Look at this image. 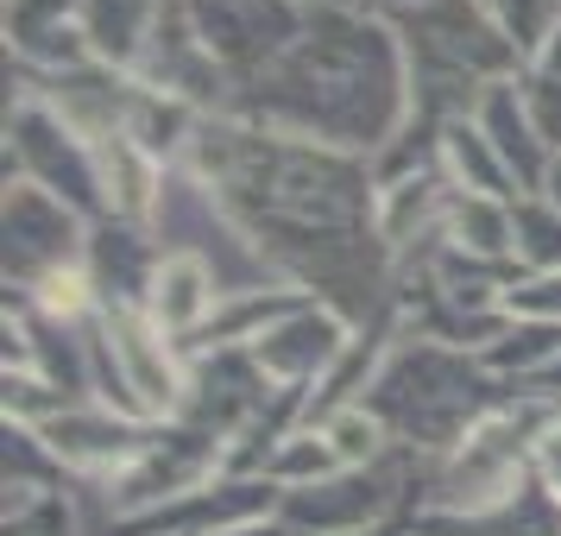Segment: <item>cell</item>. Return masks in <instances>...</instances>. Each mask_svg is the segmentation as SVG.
<instances>
[{
    "instance_id": "obj_1",
    "label": "cell",
    "mask_w": 561,
    "mask_h": 536,
    "mask_svg": "<svg viewBox=\"0 0 561 536\" xmlns=\"http://www.w3.org/2000/svg\"><path fill=\"white\" fill-rule=\"evenodd\" d=\"M228 114L247 127L297 133V139H316V146L373 164L410 121L404 38L359 7L309 13L304 38L259 82H247Z\"/></svg>"
},
{
    "instance_id": "obj_2",
    "label": "cell",
    "mask_w": 561,
    "mask_h": 536,
    "mask_svg": "<svg viewBox=\"0 0 561 536\" xmlns=\"http://www.w3.org/2000/svg\"><path fill=\"white\" fill-rule=\"evenodd\" d=\"M505 398L511 385L492 379L480 354H460V347H442V341H423V334H398L391 360L379 366V379L359 404L385 423L391 448H404L416 460H442Z\"/></svg>"
},
{
    "instance_id": "obj_3",
    "label": "cell",
    "mask_w": 561,
    "mask_h": 536,
    "mask_svg": "<svg viewBox=\"0 0 561 536\" xmlns=\"http://www.w3.org/2000/svg\"><path fill=\"white\" fill-rule=\"evenodd\" d=\"M549 435H556V410L530 404V398H505L492 417H480L467 430V442L455 455L423 460L416 511H473V505H492V499L517 492L524 480H536Z\"/></svg>"
},
{
    "instance_id": "obj_4",
    "label": "cell",
    "mask_w": 561,
    "mask_h": 536,
    "mask_svg": "<svg viewBox=\"0 0 561 536\" xmlns=\"http://www.w3.org/2000/svg\"><path fill=\"white\" fill-rule=\"evenodd\" d=\"M7 178L38 183L45 196L77 208L82 221H102L107 215L95 139L77 133L51 102H38L32 89H13L7 95Z\"/></svg>"
},
{
    "instance_id": "obj_5",
    "label": "cell",
    "mask_w": 561,
    "mask_h": 536,
    "mask_svg": "<svg viewBox=\"0 0 561 536\" xmlns=\"http://www.w3.org/2000/svg\"><path fill=\"white\" fill-rule=\"evenodd\" d=\"M89 228L70 203L45 196L38 183L7 178V196H0V265H7V297H32L45 284L82 272V253H89Z\"/></svg>"
},
{
    "instance_id": "obj_6",
    "label": "cell",
    "mask_w": 561,
    "mask_h": 536,
    "mask_svg": "<svg viewBox=\"0 0 561 536\" xmlns=\"http://www.w3.org/2000/svg\"><path fill=\"white\" fill-rule=\"evenodd\" d=\"M183 20L196 32V45L233 77V89H247L304 38L309 7L297 0H183Z\"/></svg>"
},
{
    "instance_id": "obj_7",
    "label": "cell",
    "mask_w": 561,
    "mask_h": 536,
    "mask_svg": "<svg viewBox=\"0 0 561 536\" xmlns=\"http://www.w3.org/2000/svg\"><path fill=\"white\" fill-rule=\"evenodd\" d=\"M107 334H114V354L127 366L146 417L152 423H178L183 391H190V354H183V341H171L146 309H114L107 316Z\"/></svg>"
},
{
    "instance_id": "obj_8",
    "label": "cell",
    "mask_w": 561,
    "mask_h": 536,
    "mask_svg": "<svg viewBox=\"0 0 561 536\" xmlns=\"http://www.w3.org/2000/svg\"><path fill=\"white\" fill-rule=\"evenodd\" d=\"M347 341H354V322H341L329 304L309 297L304 309H290L278 329L259 341L253 360L265 366V379L278 385V391H316V385L329 379L334 360L347 354Z\"/></svg>"
},
{
    "instance_id": "obj_9",
    "label": "cell",
    "mask_w": 561,
    "mask_h": 536,
    "mask_svg": "<svg viewBox=\"0 0 561 536\" xmlns=\"http://www.w3.org/2000/svg\"><path fill=\"white\" fill-rule=\"evenodd\" d=\"M158 265H164V247L152 240V228H146V221L102 215V221L89 228L82 278L95 284V304H102V316H114V309H146Z\"/></svg>"
},
{
    "instance_id": "obj_10",
    "label": "cell",
    "mask_w": 561,
    "mask_h": 536,
    "mask_svg": "<svg viewBox=\"0 0 561 536\" xmlns=\"http://www.w3.org/2000/svg\"><path fill=\"white\" fill-rule=\"evenodd\" d=\"M404 536H561V499L549 492L542 467H536V480H524L517 492L492 499V505L416 511L404 524Z\"/></svg>"
},
{
    "instance_id": "obj_11",
    "label": "cell",
    "mask_w": 561,
    "mask_h": 536,
    "mask_svg": "<svg viewBox=\"0 0 561 536\" xmlns=\"http://www.w3.org/2000/svg\"><path fill=\"white\" fill-rule=\"evenodd\" d=\"M473 121H480V133L492 139V152L505 158L517 196H536V190H542V178H549V158H556V146H549V139H542V127L530 121L517 77L492 82V89L480 95V107H473Z\"/></svg>"
},
{
    "instance_id": "obj_12",
    "label": "cell",
    "mask_w": 561,
    "mask_h": 536,
    "mask_svg": "<svg viewBox=\"0 0 561 536\" xmlns=\"http://www.w3.org/2000/svg\"><path fill=\"white\" fill-rule=\"evenodd\" d=\"M215 309H221L215 272L190 253H164V265H158V278H152V297H146V316H152L171 341H183V354H190V341L208 329Z\"/></svg>"
},
{
    "instance_id": "obj_13",
    "label": "cell",
    "mask_w": 561,
    "mask_h": 536,
    "mask_svg": "<svg viewBox=\"0 0 561 536\" xmlns=\"http://www.w3.org/2000/svg\"><path fill=\"white\" fill-rule=\"evenodd\" d=\"M158 7H164V0H82L77 20H82V38H89L95 64L133 77L139 57H146V45H152Z\"/></svg>"
},
{
    "instance_id": "obj_14",
    "label": "cell",
    "mask_w": 561,
    "mask_h": 536,
    "mask_svg": "<svg viewBox=\"0 0 561 536\" xmlns=\"http://www.w3.org/2000/svg\"><path fill=\"white\" fill-rule=\"evenodd\" d=\"M304 304H309V290H297V284H272V290L221 297V309L208 316V329L190 341V354H208V347H259L290 309H304Z\"/></svg>"
},
{
    "instance_id": "obj_15",
    "label": "cell",
    "mask_w": 561,
    "mask_h": 536,
    "mask_svg": "<svg viewBox=\"0 0 561 536\" xmlns=\"http://www.w3.org/2000/svg\"><path fill=\"white\" fill-rule=\"evenodd\" d=\"M442 178L455 183L460 196H517V183H511L505 158L492 152V139L480 133V121L467 114V121H448L442 133Z\"/></svg>"
},
{
    "instance_id": "obj_16",
    "label": "cell",
    "mask_w": 561,
    "mask_h": 536,
    "mask_svg": "<svg viewBox=\"0 0 561 536\" xmlns=\"http://www.w3.org/2000/svg\"><path fill=\"white\" fill-rule=\"evenodd\" d=\"M442 240L460 247V253H480V259H517L511 253V203L505 196H460L455 190Z\"/></svg>"
},
{
    "instance_id": "obj_17",
    "label": "cell",
    "mask_w": 561,
    "mask_h": 536,
    "mask_svg": "<svg viewBox=\"0 0 561 536\" xmlns=\"http://www.w3.org/2000/svg\"><path fill=\"white\" fill-rule=\"evenodd\" d=\"M329 474H341V455H334V442L322 430H290L265 455V480L278 486V492H297V486H316V480H329Z\"/></svg>"
},
{
    "instance_id": "obj_18",
    "label": "cell",
    "mask_w": 561,
    "mask_h": 536,
    "mask_svg": "<svg viewBox=\"0 0 561 536\" xmlns=\"http://www.w3.org/2000/svg\"><path fill=\"white\" fill-rule=\"evenodd\" d=\"M511 253L524 272H561V208L542 196H511Z\"/></svg>"
},
{
    "instance_id": "obj_19",
    "label": "cell",
    "mask_w": 561,
    "mask_h": 536,
    "mask_svg": "<svg viewBox=\"0 0 561 536\" xmlns=\"http://www.w3.org/2000/svg\"><path fill=\"white\" fill-rule=\"evenodd\" d=\"M517 89H524V107H530V121L542 127V139L561 152V32L517 70Z\"/></svg>"
},
{
    "instance_id": "obj_20",
    "label": "cell",
    "mask_w": 561,
    "mask_h": 536,
    "mask_svg": "<svg viewBox=\"0 0 561 536\" xmlns=\"http://www.w3.org/2000/svg\"><path fill=\"white\" fill-rule=\"evenodd\" d=\"M316 430L334 442V455H341V467H373V460L391 455V435H385V423L373 417L366 404L341 410V417H329V423H316Z\"/></svg>"
},
{
    "instance_id": "obj_21",
    "label": "cell",
    "mask_w": 561,
    "mask_h": 536,
    "mask_svg": "<svg viewBox=\"0 0 561 536\" xmlns=\"http://www.w3.org/2000/svg\"><path fill=\"white\" fill-rule=\"evenodd\" d=\"M492 20L505 26V38L524 52V64H530V57L561 32V0H492Z\"/></svg>"
},
{
    "instance_id": "obj_22",
    "label": "cell",
    "mask_w": 561,
    "mask_h": 536,
    "mask_svg": "<svg viewBox=\"0 0 561 536\" xmlns=\"http://www.w3.org/2000/svg\"><path fill=\"white\" fill-rule=\"evenodd\" d=\"M7 536H95V517L77 492H64V499H45L38 511H26V517H7Z\"/></svg>"
},
{
    "instance_id": "obj_23",
    "label": "cell",
    "mask_w": 561,
    "mask_h": 536,
    "mask_svg": "<svg viewBox=\"0 0 561 536\" xmlns=\"http://www.w3.org/2000/svg\"><path fill=\"white\" fill-rule=\"evenodd\" d=\"M511 322H561V272H524L505 297Z\"/></svg>"
},
{
    "instance_id": "obj_24",
    "label": "cell",
    "mask_w": 561,
    "mask_h": 536,
    "mask_svg": "<svg viewBox=\"0 0 561 536\" xmlns=\"http://www.w3.org/2000/svg\"><path fill=\"white\" fill-rule=\"evenodd\" d=\"M511 398H530V404H542V410H556V417H561V360H549L536 379L511 385Z\"/></svg>"
},
{
    "instance_id": "obj_25",
    "label": "cell",
    "mask_w": 561,
    "mask_h": 536,
    "mask_svg": "<svg viewBox=\"0 0 561 536\" xmlns=\"http://www.w3.org/2000/svg\"><path fill=\"white\" fill-rule=\"evenodd\" d=\"M423 0H359V13H373V20H385V26H398L404 13H416Z\"/></svg>"
},
{
    "instance_id": "obj_26",
    "label": "cell",
    "mask_w": 561,
    "mask_h": 536,
    "mask_svg": "<svg viewBox=\"0 0 561 536\" xmlns=\"http://www.w3.org/2000/svg\"><path fill=\"white\" fill-rule=\"evenodd\" d=\"M542 480H549V492L561 499V442H549V448H542Z\"/></svg>"
},
{
    "instance_id": "obj_27",
    "label": "cell",
    "mask_w": 561,
    "mask_h": 536,
    "mask_svg": "<svg viewBox=\"0 0 561 536\" xmlns=\"http://www.w3.org/2000/svg\"><path fill=\"white\" fill-rule=\"evenodd\" d=\"M536 196H542L549 208H561V152L549 158V178H542V190H536Z\"/></svg>"
},
{
    "instance_id": "obj_28",
    "label": "cell",
    "mask_w": 561,
    "mask_h": 536,
    "mask_svg": "<svg viewBox=\"0 0 561 536\" xmlns=\"http://www.w3.org/2000/svg\"><path fill=\"white\" fill-rule=\"evenodd\" d=\"M221 536H290L278 517H265V524H240V531H221Z\"/></svg>"
},
{
    "instance_id": "obj_29",
    "label": "cell",
    "mask_w": 561,
    "mask_h": 536,
    "mask_svg": "<svg viewBox=\"0 0 561 536\" xmlns=\"http://www.w3.org/2000/svg\"><path fill=\"white\" fill-rule=\"evenodd\" d=\"M297 7H309V13H334V7H359V0H297Z\"/></svg>"
},
{
    "instance_id": "obj_30",
    "label": "cell",
    "mask_w": 561,
    "mask_h": 536,
    "mask_svg": "<svg viewBox=\"0 0 561 536\" xmlns=\"http://www.w3.org/2000/svg\"><path fill=\"white\" fill-rule=\"evenodd\" d=\"M549 442H561V417H556V435H549Z\"/></svg>"
},
{
    "instance_id": "obj_31",
    "label": "cell",
    "mask_w": 561,
    "mask_h": 536,
    "mask_svg": "<svg viewBox=\"0 0 561 536\" xmlns=\"http://www.w3.org/2000/svg\"><path fill=\"white\" fill-rule=\"evenodd\" d=\"M485 7H492V0H485Z\"/></svg>"
}]
</instances>
